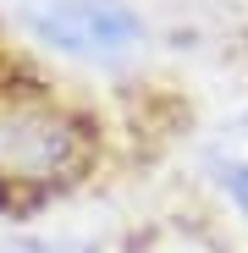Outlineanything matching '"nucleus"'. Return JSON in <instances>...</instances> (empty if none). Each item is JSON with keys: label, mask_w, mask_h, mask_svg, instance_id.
Returning <instances> with one entry per match:
<instances>
[{"label": "nucleus", "mask_w": 248, "mask_h": 253, "mask_svg": "<svg viewBox=\"0 0 248 253\" xmlns=\"http://www.w3.org/2000/svg\"><path fill=\"white\" fill-rule=\"evenodd\" d=\"M33 28L50 44L94 61H121L138 44V17L121 0H33Z\"/></svg>", "instance_id": "obj_1"}, {"label": "nucleus", "mask_w": 248, "mask_h": 253, "mask_svg": "<svg viewBox=\"0 0 248 253\" xmlns=\"http://www.w3.org/2000/svg\"><path fill=\"white\" fill-rule=\"evenodd\" d=\"M77 154V132L50 110H6L0 116V171L22 182L66 171Z\"/></svg>", "instance_id": "obj_2"}, {"label": "nucleus", "mask_w": 248, "mask_h": 253, "mask_svg": "<svg viewBox=\"0 0 248 253\" xmlns=\"http://www.w3.org/2000/svg\"><path fill=\"white\" fill-rule=\"evenodd\" d=\"M138 253H221L204 231H193V226H160Z\"/></svg>", "instance_id": "obj_3"}, {"label": "nucleus", "mask_w": 248, "mask_h": 253, "mask_svg": "<svg viewBox=\"0 0 248 253\" xmlns=\"http://www.w3.org/2000/svg\"><path fill=\"white\" fill-rule=\"evenodd\" d=\"M226 187H232V198L248 209V165H226V176H221Z\"/></svg>", "instance_id": "obj_4"}]
</instances>
